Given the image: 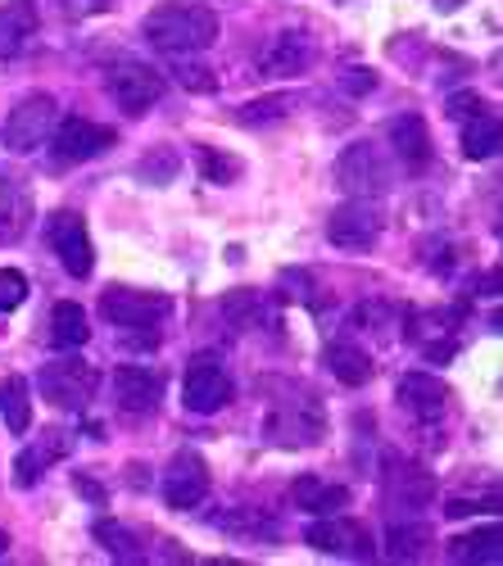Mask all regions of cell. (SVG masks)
I'll return each mask as SVG.
<instances>
[{"mask_svg":"<svg viewBox=\"0 0 503 566\" xmlns=\"http://www.w3.org/2000/svg\"><path fill=\"white\" fill-rule=\"evenodd\" d=\"M142 32L159 55H196L218 41V14L209 6H191V0H164L146 14Z\"/></svg>","mask_w":503,"mask_h":566,"instance_id":"6da1fadb","label":"cell"},{"mask_svg":"<svg viewBox=\"0 0 503 566\" xmlns=\"http://www.w3.org/2000/svg\"><path fill=\"white\" fill-rule=\"evenodd\" d=\"M36 390H41L45 403L60 408V412H82V408H91V399H96V390H101V371L91 367L86 358H77V349H69L64 358L41 367Z\"/></svg>","mask_w":503,"mask_h":566,"instance_id":"7a4b0ae2","label":"cell"},{"mask_svg":"<svg viewBox=\"0 0 503 566\" xmlns=\"http://www.w3.org/2000/svg\"><path fill=\"white\" fill-rule=\"evenodd\" d=\"M327 431L323 421V403H317L308 390H286L282 403H272L268 412V440L282 444V449H304V444H317Z\"/></svg>","mask_w":503,"mask_h":566,"instance_id":"3957f363","label":"cell"},{"mask_svg":"<svg viewBox=\"0 0 503 566\" xmlns=\"http://www.w3.org/2000/svg\"><path fill=\"white\" fill-rule=\"evenodd\" d=\"M390 181H395V172H390V164L381 159V150L373 146V140H354V146L340 150L336 186L345 196H354V200H381L390 191Z\"/></svg>","mask_w":503,"mask_h":566,"instance_id":"277c9868","label":"cell"},{"mask_svg":"<svg viewBox=\"0 0 503 566\" xmlns=\"http://www.w3.org/2000/svg\"><path fill=\"white\" fill-rule=\"evenodd\" d=\"M55 123H60L55 96H28L0 123V146L10 155H32V150H41V140H51Z\"/></svg>","mask_w":503,"mask_h":566,"instance_id":"5b68a950","label":"cell"},{"mask_svg":"<svg viewBox=\"0 0 503 566\" xmlns=\"http://www.w3.org/2000/svg\"><path fill=\"white\" fill-rule=\"evenodd\" d=\"M381 231H386V213H381L377 200H354L349 196L327 218V241L345 254H368L381 241Z\"/></svg>","mask_w":503,"mask_h":566,"instance_id":"8992f818","label":"cell"},{"mask_svg":"<svg viewBox=\"0 0 503 566\" xmlns=\"http://www.w3.org/2000/svg\"><path fill=\"white\" fill-rule=\"evenodd\" d=\"M172 313V300L159 291H136V286H105L101 291V317L123 332H155Z\"/></svg>","mask_w":503,"mask_h":566,"instance_id":"52a82bcc","label":"cell"},{"mask_svg":"<svg viewBox=\"0 0 503 566\" xmlns=\"http://www.w3.org/2000/svg\"><path fill=\"white\" fill-rule=\"evenodd\" d=\"M304 544L327 553V557H345V562H373L377 557V544H373V531L354 522V516H317V522L304 531Z\"/></svg>","mask_w":503,"mask_h":566,"instance_id":"ba28073f","label":"cell"},{"mask_svg":"<svg viewBox=\"0 0 503 566\" xmlns=\"http://www.w3.org/2000/svg\"><path fill=\"white\" fill-rule=\"evenodd\" d=\"M105 82H109V101H114L127 118L150 114V109L159 105V96H164V77H159V69H150V64H142V60H123V64H114Z\"/></svg>","mask_w":503,"mask_h":566,"instance_id":"9c48e42d","label":"cell"},{"mask_svg":"<svg viewBox=\"0 0 503 566\" xmlns=\"http://www.w3.org/2000/svg\"><path fill=\"white\" fill-rule=\"evenodd\" d=\"M45 241H51V250L60 254L69 276H77V281L91 276V268H96V250H91V231H86L82 213L55 209L51 218H45Z\"/></svg>","mask_w":503,"mask_h":566,"instance_id":"30bf717a","label":"cell"},{"mask_svg":"<svg viewBox=\"0 0 503 566\" xmlns=\"http://www.w3.org/2000/svg\"><path fill=\"white\" fill-rule=\"evenodd\" d=\"M109 146H114V127L91 123V118H77V114L60 118L55 132H51V155H55L60 168H69V164H86V159L105 155Z\"/></svg>","mask_w":503,"mask_h":566,"instance_id":"8fae6325","label":"cell"},{"mask_svg":"<svg viewBox=\"0 0 503 566\" xmlns=\"http://www.w3.org/2000/svg\"><path fill=\"white\" fill-rule=\"evenodd\" d=\"M159 494H164V503H168L172 512H191V507H200L205 494H209V467H205V458H200L196 449L172 453V462L164 467Z\"/></svg>","mask_w":503,"mask_h":566,"instance_id":"7c38bea8","label":"cell"},{"mask_svg":"<svg viewBox=\"0 0 503 566\" xmlns=\"http://www.w3.org/2000/svg\"><path fill=\"white\" fill-rule=\"evenodd\" d=\"M181 403H187V412H218L232 403V376H227V367L209 354H200L191 367H187V381H181Z\"/></svg>","mask_w":503,"mask_h":566,"instance_id":"4fadbf2b","label":"cell"},{"mask_svg":"<svg viewBox=\"0 0 503 566\" xmlns=\"http://www.w3.org/2000/svg\"><path fill=\"white\" fill-rule=\"evenodd\" d=\"M381 485H386V499L395 507H404V512H422L436 499V476L413 458H386Z\"/></svg>","mask_w":503,"mask_h":566,"instance_id":"5bb4252c","label":"cell"},{"mask_svg":"<svg viewBox=\"0 0 503 566\" xmlns=\"http://www.w3.org/2000/svg\"><path fill=\"white\" fill-rule=\"evenodd\" d=\"M317 60V41L304 32V28H286L268 41V51L259 60V73L263 77H304Z\"/></svg>","mask_w":503,"mask_h":566,"instance_id":"9a60e30c","label":"cell"},{"mask_svg":"<svg viewBox=\"0 0 503 566\" xmlns=\"http://www.w3.org/2000/svg\"><path fill=\"white\" fill-rule=\"evenodd\" d=\"M159 399H164V376L155 367H136V363L114 367V403L123 412L146 417L159 408Z\"/></svg>","mask_w":503,"mask_h":566,"instance_id":"2e32d148","label":"cell"},{"mask_svg":"<svg viewBox=\"0 0 503 566\" xmlns=\"http://www.w3.org/2000/svg\"><path fill=\"white\" fill-rule=\"evenodd\" d=\"M386 136H390V146H395V155H399V164L408 168V172H427L431 168V132H427V118L422 114H395L390 118V127H386Z\"/></svg>","mask_w":503,"mask_h":566,"instance_id":"e0dca14e","label":"cell"},{"mask_svg":"<svg viewBox=\"0 0 503 566\" xmlns=\"http://www.w3.org/2000/svg\"><path fill=\"white\" fill-rule=\"evenodd\" d=\"M399 403L413 412V421L431 427V421L444 417L449 390H444L440 376H431V371H404V376H399Z\"/></svg>","mask_w":503,"mask_h":566,"instance_id":"ac0fdd59","label":"cell"},{"mask_svg":"<svg viewBox=\"0 0 503 566\" xmlns=\"http://www.w3.org/2000/svg\"><path fill=\"white\" fill-rule=\"evenodd\" d=\"M36 28H41L36 0H6V6H0V64L19 60L32 45Z\"/></svg>","mask_w":503,"mask_h":566,"instance_id":"d6986e66","label":"cell"},{"mask_svg":"<svg viewBox=\"0 0 503 566\" xmlns=\"http://www.w3.org/2000/svg\"><path fill=\"white\" fill-rule=\"evenodd\" d=\"M32 227V191L23 177H0V245H19Z\"/></svg>","mask_w":503,"mask_h":566,"instance_id":"ffe728a7","label":"cell"},{"mask_svg":"<svg viewBox=\"0 0 503 566\" xmlns=\"http://www.w3.org/2000/svg\"><path fill=\"white\" fill-rule=\"evenodd\" d=\"M69 444H73L69 431H45L36 444H28V449L14 458V481H19L23 490L36 485V476H45V471H51V462H60V458L69 453Z\"/></svg>","mask_w":503,"mask_h":566,"instance_id":"44dd1931","label":"cell"},{"mask_svg":"<svg viewBox=\"0 0 503 566\" xmlns=\"http://www.w3.org/2000/svg\"><path fill=\"white\" fill-rule=\"evenodd\" d=\"M213 526L222 535H232V539H250V544H277L282 539V526H277V516H268L259 507H227L213 516Z\"/></svg>","mask_w":503,"mask_h":566,"instance_id":"7402d4cb","label":"cell"},{"mask_svg":"<svg viewBox=\"0 0 503 566\" xmlns=\"http://www.w3.org/2000/svg\"><path fill=\"white\" fill-rule=\"evenodd\" d=\"M291 503L300 512H313V516H332V512H345L349 507V490L345 485H332L323 476H295Z\"/></svg>","mask_w":503,"mask_h":566,"instance_id":"603a6c76","label":"cell"},{"mask_svg":"<svg viewBox=\"0 0 503 566\" xmlns=\"http://www.w3.org/2000/svg\"><path fill=\"white\" fill-rule=\"evenodd\" d=\"M449 557L468 566H499L503 562V526L490 522L481 531H468L459 539H449Z\"/></svg>","mask_w":503,"mask_h":566,"instance_id":"cb8c5ba5","label":"cell"},{"mask_svg":"<svg viewBox=\"0 0 503 566\" xmlns=\"http://www.w3.org/2000/svg\"><path fill=\"white\" fill-rule=\"evenodd\" d=\"M327 371L336 376L340 386H349V390H358V386H368L373 381V358H368V349H358L354 340H332L327 345Z\"/></svg>","mask_w":503,"mask_h":566,"instance_id":"d4e9b609","label":"cell"},{"mask_svg":"<svg viewBox=\"0 0 503 566\" xmlns=\"http://www.w3.org/2000/svg\"><path fill=\"white\" fill-rule=\"evenodd\" d=\"M91 340V322H86V308L73 304V300H60L55 313H51V345L55 349H82Z\"/></svg>","mask_w":503,"mask_h":566,"instance_id":"484cf974","label":"cell"},{"mask_svg":"<svg viewBox=\"0 0 503 566\" xmlns=\"http://www.w3.org/2000/svg\"><path fill=\"white\" fill-rule=\"evenodd\" d=\"M0 421L10 427V436H28L32 427V395L23 376H6L0 381Z\"/></svg>","mask_w":503,"mask_h":566,"instance_id":"4316f807","label":"cell"},{"mask_svg":"<svg viewBox=\"0 0 503 566\" xmlns=\"http://www.w3.org/2000/svg\"><path fill=\"white\" fill-rule=\"evenodd\" d=\"M499 140H503V132H499V118L490 109L476 114V118H468L463 123V159H472V164L494 159L499 155Z\"/></svg>","mask_w":503,"mask_h":566,"instance_id":"83f0119b","label":"cell"},{"mask_svg":"<svg viewBox=\"0 0 503 566\" xmlns=\"http://www.w3.org/2000/svg\"><path fill=\"white\" fill-rule=\"evenodd\" d=\"M427 544H431V531L422 522H395L386 531V557L390 562H418V557H427Z\"/></svg>","mask_w":503,"mask_h":566,"instance_id":"f1b7e54d","label":"cell"},{"mask_svg":"<svg viewBox=\"0 0 503 566\" xmlns=\"http://www.w3.org/2000/svg\"><path fill=\"white\" fill-rule=\"evenodd\" d=\"M295 109V96H286V91H272V96H259L250 105L237 109V123L241 127H272V123H286Z\"/></svg>","mask_w":503,"mask_h":566,"instance_id":"f546056e","label":"cell"},{"mask_svg":"<svg viewBox=\"0 0 503 566\" xmlns=\"http://www.w3.org/2000/svg\"><path fill=\"white\" fill-rule=\"evenodd\" d=\"M91 535H96V544H101L105 553H114L118 562H136V557L146 553V544L136 539V535H132L123 522H109V516H101V522L91 526Z\"/></svg>","mask_w":503,"mask_h":566,"instance_id":"4dcf8cb0","label":"cell"},{"mask_svg":"<svg viewBox=\"0 0 503 566\" xmlns=\"http://www.w3.org/2000/svg\"><path fill=\"white\" fill-rule=\"evenodd\" d=\"M218 313H222L227 326L245 332V326H259V317H263V295L259 291H232V295H222Z\"/></svg>","mask_w":503,"mask_h":566,"instance_id":"1f68e13d","label":"cell"},{"mask_svg":"<svg viewBox=\"0 0 503 566\" xmlns=\"http://www.w3.org/2000/svg\"><path fill=\"white\" fill-rule=\"evenodd\" d=\"M177 168H181L177 150H172V146H155V150L142 155V164H136V177L150 181V186H168V181L177 177Z\"/></svg>","mask_w":503,"mask_h":566,"instance_id":"d6a6232c","label":"cell"},{"mask_svg":"<svg viewBox=\"0 0 503 566\" xmlns=\"http://www.w3.org/2000/svg\"><path fill=\"white\" fill-rule=\"evenodd\" d=\"M172 82H181L187 91H196V96H209V91H218V77L209 64L191 60V55H172Z\"/></svg>","mask_w":503,"mask_h":566,"instance_id":"836d02e7","label":"cell"},{"mask_svg":"<svg viewBox=\"0 0 503 566\" xmlns=\"http://www.w3.org/2000/svg\"><path fill=\"white\" fill-rule=\"evenodd\" d=\"M196 164H200V172L209 181H237V159L213 150V146H196Z\"/></svg>","mask_w":503,"mask_h":566,"instance_id":"e575fe53","label":"cell"},{"mask_svg":"<svg viewBox=\"0 0 503 566\" xmlns=\"http://www.w3.org/2000/svg\"><path fill=\"white\" fill-rule=\"evenodd\" d=\"M28 300V281L14 268H0V313H14Z\"/></svg>","mask_w":503,"mask_h":566,"instance_id":"d590c367","label":"cell"},{"mask_svg":"<svg viewBox=\"0 0 503 566\" xmlns=\"http://www.w3.org/2000/svg\"><path fill=\"white\" fill-rule=\"evenodd\" d=\"M118 6V0H55V10L69 19V23H77V19H96V14H109Z\"/></svg>","mask_w":503,"mask_h":566,"instance_id":"8d00e7d4","label":"cell"},{"mask_svg":"<svg viewBox=\"0 0 503 566\" xmlns=\"http://www.w3.org/2000/svg\"><path fill=\"white\" fill-rule=\"evenodd\" d=\"M340 86H345V96H368V91H377V73L363 64H349L340 69Z\"/></svg>","mask_w":503,"mask_h":566,"instance_id":"74e56055","label":"cell"},{"mask_svg":"<svg viewBox=\"0 0 503 566\" xmlns=\"http://www.w3.org/2000/svg\"><path fill=\"white\" fill-rule=\"evenodd\" d=\"M449 118H459V123H468V118H476V114H485V101L476 96V91H453L449 96Z\"/></svg>","mask_w":503,"mask_h":566,"instance_id":"f35d334b","label":"cell"},{"mask_svg":"<svg viewBox=\"0 0 503 566\" xmlns=\"http://www.w3.org/2000/svg\"><path fill=\"white\" fill-rule=\"evenodd\" d=\"M476 507H485V512H499V499L490 494V499H481V503H463V499H449L444 503V516H472Z\"/></svg>","mask_w":503,"mask_h":566,"instance_id":"ab89813d","label":"cell"},{"mask_svg":"<svg viewBox=\"0 0 503 566\" xmlns=\"http://www.w3.org/2000/svg\"><path fill=\"white\" fill-rule=\"evenodd\" d=\"M73 485H77V490H82V499H91V503H105V490H101V485H96V481H91V476H77V481H73Z\"/></svg>","mask_w":503,"mask_h":566,"instance_id":"60d3db41","label":"cell"},{"mask_svg":"<svg viewBox=\"0 0 503 566\" xmlns=\"http://www.w3.org/2000/svg\"><path fill=\"white\" fill-rule=\"evenodd\" d=\"M463 6H468V0H436L440 14H453V10H463Z\"/></svg>","mask_w":503,"mask_h":566,"instance_id":"b9f144b4","label":"cell"},{"mask_svg":"<svg viewBox=\"0 0 503 566\" xmlns=\"http://www.w3.org/2000/svg\"><path fill=\"white\" fill-rule=\"evenodd\" d=\"M6 548H10V531H0V557H6Z\"/></svg>","mask_w":503,"mask_h":566,"instance_id":"7bdbcfd3","label":"cell"}]
</instances>
